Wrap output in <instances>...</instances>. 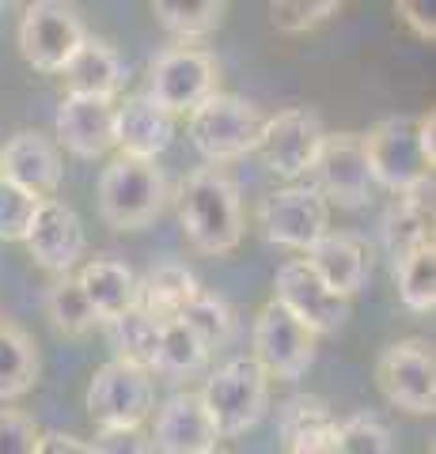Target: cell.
I'll use <instances>...</instances> for the list:
<instances>
[{
	"instance_id": "6da1fadb",
	"label": "cell",
	"mask_w": 436,
	"mask_h": 454,
	"mask_svg": "<svg viewBox=\"0 0 436 454\" xmlns=\"http://www.w3.org/2000/svg\"><path fill=\"white\" fill-rule=\"evenodd\" d=\"M178 223L186 243L205 258H224L243 243L239 186L220 167H198L178 190Z\"/></svg>"
},
{
	"instance_id": "7a4b0ae2",
	"label": "cell",
	"mask_w": 436,
	"mask_h": 454,
	"mask_svg": "<svg viewBox=\"0 0 436 454\" xmlns=\"http://www.w3.org/2000/svg\"><path fill=\"white\" fill-rule=\"evenodd\" d=\"M202 405L220 439L243 435L266 417L270 409V379L250 356H239L220 364L213 375L205 379V387L198 390Z\"/></svg>"
},
{
	"instance_id": "3957f363",
	"label": "cell",
	"mask_w": 436,
	"mask_h": 454,
	"mask_svg": "<svg viewBox=\"0 0 436 454\" xmlns=\"http://www.w3.org/2000/svg\"><path fill=\"white\" fill-rule=\"evenodd\" d=\"M167 201V178L156 163L118 155L99 175V216L115 231H137L160 216Z\"/></svg>"
},
{
	"instance_id": "277c9868",
	"label": "cell",
	"mask_w": 436,
	"mask_h": 454,
	"mask_svg": "<svg viewBox=\"0 0 436 454\" xmlns=\"http://www.w3.org/2000/svg\"><path fill=\"white\" fill-rule=\"evenodd\" d=\"M364 140V160L372 170V186H384L391 193H406L432 178V163L421 152V114H395V118L376 121Z\"/></svg>"
},
{
	"instance_id": "5b68a950",
	"label": "cell",
	"mask_w": 436,
	"mask_h": 454,
	"mask_svg": "<svg viewBox=\"0 0 436 454\" xmlns=\"http://www.w3.org/2000/svg\"><path fill=\"white\" fill-rule=\"evenodd\" d=\"M262 121H266L262 110L255 103H247V98L213 95L186 118V133H190V145L213 167H220L258 148Z\"/></svg>"
},
{
	"instance_id": "8992f818",
	"label": "cell",
	"mask_w": 436,
	"mask_h": 454,
	"mask_svg": "<svg viewBox=\"0 0 436 454\" xmlns=\"http://www.w3.org/2000/svg\"><path fill=\"white\" fill-rule=\"evenodd\" d=\"M152 103L160 110L175 114H190L202 103H209L213 95H220V65L209 50L198 46H171L152 61L148 73V91Z\"/></svg>"
},
{
	"instance_id": "52a82bcc",
	"label": "cell",
	"mask_w": 436,
	"mask_h": 454,
	"mask_svg": "<svg viewBox=\"0 0 436 454\" xmlns=\"http://www.w3.org/2000/svg\"><path fill=\"white\" fill-rule=\"evenodd\" d=\"M376 387L395 409L432 417L436 409V352L425 337H402L376 360Z\"/></svg>"
},
{
	"instance_id": "ba28073f",
	"label": "cell",
	"mask_w": 436,
	"mask_h": 454,
	"mask_svg": "<svg viewBox=\"0 0 436 454\" xmlns=\"http://www.w3.org/2000/svg\"><path fill=\"white\" fill-rule=\"evenodd\" d=\"M258 227L270 243L307 254L330 231V205L322 201L315 186L292 182V186L270 190L258 201Z\"/></svg>"
},
{
	"instance_id": "9c48e42d",
	"label": "cell",
	"mask_w": 436,
	"mask_h": 454,
	"mask_svg": "<svg viewBox=\"0 0 436 454\" xmlns=\"http://www.w3.org/2000/svg\"><path fill=\"white\" fill-rule=\"evenodd\" d=\"M83 38L88 31H83L76 8L61 4V0H35L20 20V53L35 73H61Z\"/></svg>"
},
{
	"instance_id": "30bf717a",
	"label": "cell",
	"mask_w": 436,
	"mask_h": 454,
	"mask_svg": "<svg viewBox=\"0 0 436 454\" xmlns=\"http://www.w3.org/2000/svg\"><path fill=\"white\" fill-rule=\"evenodd\" d=\"M152 413V375L133 364L107 360L88 382V417L99 428H140Z\"/></svg>"
},
{
	"instance_id": "8fae6325",
	"label": "cell",
	"mask_w": 436,
	"mask_h": 454,
	"mask_svg": "<svg viewBox=\"0 0 436 454\" xmlns=\"http://www.w3.org/2000/svg\"><path fill=\"white\" fill-rule=\"evenodd\" d=\"M307 175H312L307 186H315L327 205L361 208L372 197V170L364 160L361 133H327Z\"/></svg>"
},
{
	"instance_id": "7c38bea8",
	"label": "cell",
	"mask_w": 436,
	"mask_h": 454,
	"mask_svg": "<svg viewBox=\"0 0 436 454\" xmlns=\"http://www.w3.org/2000/svg\"><path fill=\"white\" fill-rule=\"evenodd\" d=\"M315 333L300 325L281 303H266L255 315V330H250V360H255L266 379H300L315 360Z\"/></svg>"
},
{
	"instance_id": "4fadbf2b",
	"label": "cell",
	"mask_w": 436,
	"mask_h": 454,
	"mask_svg": "<svg viewBox=\"0 0 436 454\" xmlns=\"http://www.w3.org/2000/svg\"><path fill=\"white\" fill-rule=\"evenodd\" d=\"M322 137H327V125H322V118L312 106H289L262 121V137L255 152L273 175L304 178L322 148Z\"/></svg>"
},
{
	"instance_id": "5bb4252c",
	"label": "cell",
	"mask_w": 436,
	"mask_h": 454,
	"mask_svg": "<svg viewBox=\"0 0 436 454\" xmlns=\"http://www.w3.org/2000/svg\"><path fill=\"white\" fill-rule=\"evenodd\" d=\"M273 303H281L300 325H307L315 337H330L349 318V300L334 295L322 284L304 258H292L277 269L273 277Z\"/></svg>"
},
{
	"instance_id": "9a60e30c",
	"label": "cell",
	"mask_w": 436,
	"mask_h": 454,
	"mask_svg": "<svg viewBox=\"0 0 436 454\" xmlns=\"http://www.w3.org/2000/svg\"><path fill=\"white\" fill-rule=\"evenodd\" d=\"M23 243L42 269H50V273H58V277L76 273L83 254H88V235H83L76 208L58 201V197L38 201L35 220L27 227Z\"/></svg>"
},
{
	"instance_id": "2e32d148",
	"label": "cell",
	"mask_w": 436,
	"mask_h": 454,
	"mask_svg": "<svg viewBox=\"0 0 436 454\" xmlns=\"http://www.w3.org/2000/svg\"><path fill=\"white\" fill-rule=\"evenodd\" d=\"M61 148L58 140L35 129H23L16 137H8V145L0 148V178L20 186L23 193L50 201L58 197L61 186Z\"/></svg>"
},
{
	"instance_id": "e0dca14e",
	"label": "cell",
	"mask_w": 436,
	"mask_h": 454,
	"mask_svg": "<svg viewBox=\"0 0 436 454\" xmlns=\"http://www.w3.org/2000/svg\"><path fill=\"white\" fill-rule=\"evenodd\" d=\"M152 447L160 454H213L220 435L209 420L202 397L186 390L167 397L156 413V428H152Z\"/></svg>"
},
{
	"instance_id": "ac0fdd59",
	"label": "cell",
	"mask_w": 436,
	"mask_h": 454,
	"mask_svg": "<svg viewBox=\"0 0 436 454\" xmlns=\"http://www.w3.org/2000/svg\"><path fill=\"white\" fill-rule=\"evenodd\" d=\"M171 140H175V118L160 110L145 91L115 103V148H122V155L156 163V155L171 148Z\"/></svg>"
},
{
	"instance_id": "d6986e66",
	"label": "cell",
	"mask_w": 436,
	"mask_h": 454,
	"mask_svg": "<svg viewBox=\"0 0 436 454\" xmlns=\"http://www.w3.org/2000/svg\"><path fill=\"white\" fill-rule=\"evenodd\" d=\"M61 145L80 160L107 155L115 148V103L65 95L58 106V148Z\"/></svg>"
},
{
	"instance_id": "ffe728a7",
	"label": "cell",
	"mask_w": 436,
	"mask_h": 454,
	"mask_svg": "<svg viewBox=\"0 0 436 454\" xmlns=\"http://www.w3.org/2000/svg\"><path fill=\"white\" fill-rule=\"evenodd\" d=\"M304 262L342 300H353L364 288V280H369V247L357 235H345V231H327L307 250Z\"/></svg>"
},
{
	"instance_id": "44dd1931",
	"label": "cell",
	"mask_w": 436,
	"mask_h": 454,
	"mask_svg": "<svg viewBox=\"0 0 436 454\" xmlns=\"http://www.w3.org/2000/svg\"><path fill=\"white\" fill-rule=\"evenodd\" d=\"M61 76H65L68 95H76V98H107V103H115L125 88L122 57L103 38H83L80 50L61 68Z\"/></svg>"
},
{
	"instance_id": "7402d4cb",
	"label": "cell",
	"mask_w": 436,
	"mask_h": 454,
	"mask_svg": "<svg viewBox=\"0 0 436 454\" xmlns=\"http://www.w3.org/2000/svg\"><path fill=\"white\" fill-rule=\"evenodd\" d=\"M379 231H384V247L395 265L402 258H410L414 250L432 247V178L399 193L395 205L384 212Z\"/></svg>"
},
{
	"instance_id": "603a6c76",
	"label": "cell",
	"mask_w": 436,
	"mask_h": 454,
	"mask_svg": "<svg viewBox=\"0 0 436 454\" xmlns=\"http://www.w3.org/2000/svg\"><path fill=\"white\" fill-rule=\"evenodd\" d=\"M281 443L289 454H330L337 435L334 409L315 394H297L281 405L277 413Z\"/></svg>"
},
{
	"instance_id": "cb8c5ba5",
	"label": "cell",
	"mask_w": 436,
	"mask_h": 454,
	"mask_svg": "<svg viewBox=\"0 0 436 454\" xmlns=\"http://www.w3.org/2000/svg\"><path fill=\"white\" fill-rule=\"evenodd\" d=\"M76 284L88 295V303L99 322L118 318L122 310L137 307L140 300V280L125 262L118 258H91L76 269Z\"/></svg>"
},
{
	"instance_id": "d4e9b609",
	"label": "cell",
	"mask_w": 436,
	"mask_h": 454,
	"mask_svg": "<svg viewBox=\"0 0 436 454\" xmlns=\"http://www.w3.org/2000/svg\"><path fill=\"white\" fill-rule=\"evenodd\" d=\"M107 325V337H110V348H115V360L122 364H133L140 372H160V322L148 315L145 307H130L122 310L118 318L103 322Z\"/></svg>"
},
{
	"instance_id": "484cf974",
	"label": "cell",
	"mask_w": 436,
	"mask_h": 454,
	"mask_svg": "<svg viewBox=\"0 0 436 454\" xmlns=\"http://www.w3.org/2000/svg\"><path fill=\"white\" fill-rule=\"evenodd\" d=\"M42 372L35 337L20 322L0 318V402H20L35 390Z\"/></svg>"
},
{
	"instance_id": "4316f807",
	"label": "cell",
	"mask_w": 436,
	"mask_h": 454,
	"mask_svg": "<svg viewBox=\"0 0 436 454\" xmlns=\"http://www.w3.org/2000/svg\"><path fill=\"white\" fill-rule=\"evenodd\" d=\"M198 292H202L198 277H194L182 262H160V265L148 269L145 280H140V300L137 303L145 307L156 322H171V318H178V310L186 307Z\"/></svg>"
},
{
	"instance_id": "83f0119b",
	"label": "cell",
	"mask_w": 436,
	"mask_h": 454,
	"mask_svg": "<svg viewBox=\"0 0 436 454\" xmlns=\"http://www.w3.org/2000/svg\"><path fill=\"white\" fill-rule=\"evenodd\" d=\"M228 4L224 0H156L152 16L167 35H175L182 46L186 42H202L220 27Z\"/></svg>"
},
{
	"instance_id": "f1b7e54d",
	"label": "cell",
	"mask_w": 436,
	"mask_h": 454,
	"mask_svg": "<svg viewBox=\"0 0 436 454\" xmlns=\"http://www.w3.org/2000/svg\"><path fill=\"white\" fill-rule=\"evenodd\" d=\"M46 318L61 337H88L95 325H99V318H95V310L88 303V295H83L80 284H76V273H65V277H58L50 284Z\"/></svg>"
},
{
	"instance_id": "f546056e",
	"label": "cell",
	"mask_w": 436,
	"mask_h": 454,
	"mask_svg": "<svg viewBox=\"0 0 436 454\" xmlns=\"http://www.w3.org/2000/svg\"><path fill=\"white\" fill-rule=\"evenodd\" d=\"M399 300L414 315H432L436 310V247H421L410 258L395 265Z\"/></svg>"
},
{
	"instance_id": "4dcf8cb0",
	"label": "cell",
	"mask_w": 436,
	"mask_h": 454,
	"mask_svg": "<svg viewBox=\"0 0 436 454\" xmlns=\"http://www.w3.org/2000/svg\"><path fill=\"white\" fill-rule=\"evenodd\" d=\"M209 364V348L202 345V337L182 325L178 318L160 322V372L167 375H194Z\"/></svg>"
},
{
	"instance_id": "1f68e13d",
	"label": "cell",
	"mask_w": 436,
	"mask_h": 454,
	"mask_svg": "<svg viewBox=\"0 0 436 454\" xmlns=\"http://www.w3.org/2000/svg\"><path fill=\"white\" fill-rule=\"evenodd\" d=\"M178 322L190 325V330L202 337V345H205L209 352L220 348L224 340L232 337V310H228V303L217 300V295L205 292V288L178 310Z\"/></svg>"
},
{
	"instance_id": "d6a6232c",
	"label": "cell",
	"mask_w": 436,
	"mask_h": 454,
	"mask_svg": "<svg viewBox=\"0 0 436 454\" xmlns=\"http://www.w3.org/2000/svg\"><path fill=\"white\" fill-rule=\"evenodd\" d=\"M342 4L337 0H273L270 4V23L281 35H307L315 27L330 23Z\"/></svg>"
},
{
	"instance_id": "836d02e7",
	"label": "cell",
	"mask_w": 436,
	"mask_h": 454,
	"mask_svg": "<svg viewBox=\"0 0 436 454\" xmlns=\"http://www.w3.org/2000/svg\"><path fill=\"white\" fill-rule=\"evenodd\" d=\"M391 432L372 413H357L337 424L330 454H391Z\"/></svg>"
},
{
	"instance_id": "e575fe53",
	"label": "cell",
	"mask_w": 436,
	"mask_h": 454,
	"mask_svg": "<svg viewBox=\"0 0 436 454\" xmlns=\"http://www.w3.org/2000/svg\"><path fill=\"white\" fill-rule=\"evenodd\" d=\"M35 208H38V197L23 193L20 186L0 178V239L4 243H23L27 227L35 220Z\"/></svg>"
},
{
	"instance_id": "d590c367",
	"label": "cell",
	"mask_w": 436,
	"mask_h": 454,
	"mask_svg": "<svg viewBox=\"0 0 436 454\" xmlns=\"http://www.w3.org/2000/svg\"><path fill=\"white\" fill-rule=\"evenodd\" d=\"M38 428L23 409H0V454H35Z\"/></svg>"
},
{
	"instance_id": "8d00e7d4",
	"label": "cell",
	"mask_w": 436,
	"mask_h": 454,
	"mask_svg": "<svg viewBox=\"0 0 436 454\" xmlns=\"http://www.w3.org/2000/svg\"><path fill=\"white\" fill-rule=\"evenodd\" d=\"M88 454H156L145 428H99Z\"/></svg>"
},
{
	"instance_id": "74e56055",
	"label": "cell",
	"mask_w": 436,
	"mask_h": 454,
	"mask_svg": "<svg viewBox=\"0 0 436 454\" xmlns=\"http://www.w3.org/2000/svg\"><path fill=\"white\" fill-rule=\"evenodd\" d=\"M395 16L410 27V31L417 35V38H425V42H432L436 38V23H432V8L429 4H414V0H399L395 4Z\"/></svg>"
},
{
	"instance_id": "f35d334b",
	"label": "cell",
	"mask_w": 436,
	"mask_h": 454,
	"mask_svg": "<svg viewBox=\"0 0 436 454\" xmlns=\"http://www.w3.org/2000/svg\"><path fill=\"white\" fill-rule=\"evenodd\" d=\"M35 454H88V443L68 432H42Z\"/></svg>"
},
{
	"instance_id": "ab89813d",
	"label": "cell",
	"mask_w": 436,
	"mask_h": 454,
	"mask_svg": "<svg viewBox=\"0 0 436 454\" xmlns=\"http://www.w3.org/2000/svg\"><path fill=\"white\" fill-rule=\"evenodd\" d=\"M213 454H220V450H213Z\"/></svg>"
}]
</instances>
